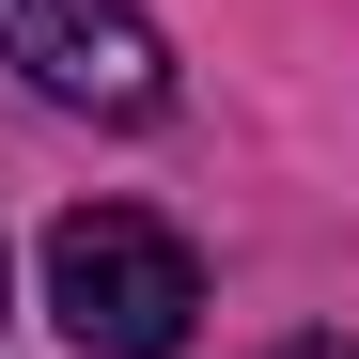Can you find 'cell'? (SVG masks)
I'll return each instance as SVG.
<instances>
[{
  "label": "cell",
  "instance_id": "obj_1",
  "mask_svg": "<svg viewBox=\"0 0 359 359\" xmlns=\"http://www.w3.org/2000/svg\"><path fill=\"white\" fill-rule=\"evenodd\" d=\"M47 313L94 359H172L203 328V250L141 203H63L47 219Z\"/></svg>",
  "mask_w": 359,
  "mask_h": 359
},
{
  "label": "cell",
  "instance_id": "obj_2",
  "mask_svg": "<svg viewBox=\"0 0 359 359\" xmlns=\"http://www.w3.org/2000/svg\"><path fill=\"white\" fill-rule=\"evenodd\" d=\"M0 63L47 109H94V126H156L172 109V47L126 0H0Z\"/></svg>",
  "mask_w": 359,
  "mask_h": 359
},
{
  "label": "cell",
  "instance_id": "obj_3",
  "mask_svg": "<svg viewBox=\"0 0 359 359\" xmlns=\"http://www.w3.org/2000/svg\"><path fill=\"white\" fill-rule=\"evenodd\" d=\"M281 359H359V344H328V328H297V344H281Z\"/></svg>",
  "mask_w": 359,
  "mask_h": 359
}]
</instances>
